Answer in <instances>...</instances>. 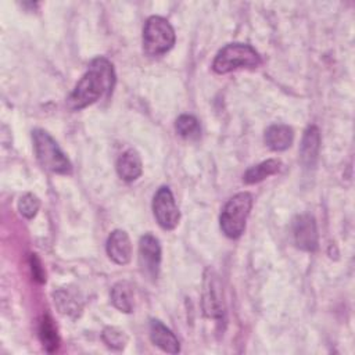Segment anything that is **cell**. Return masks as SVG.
<instances>
[{
	"label": "cell",
	"instance_id": "1",
	"mask_svg": "<svg viewBox=\"0 0 355 355\" xmlns=\"http://www.w3.org/2000/svg\"><path fill=\"white\" fill-rule=\"evenodd\" d=\"M115 72L105 57H96L67 98L71 111L82 110L112 92Z\"/></svg>",
	"mask_w": 355,
	"mask_h": 355
},
{
	"label": "cell",
	"instance_id": "2",
	"mask_svg": "<svg viewBox=\"0 0 355 355\" xmlns=\"http://www.w3.org/2000/svg\"><path fill=\"white\" fill-rule=\"evenodd\" d=\"M32 139L36 158L44 169L61 175L71 173L72 165L68 157L49 132L37 128L32 132Z\"/></svg>",
	"mask_w": 355,
	"mask_h": 355
},
{
	"label": "cell",
	"instance_id": "3",
	"mask_svg": "<svg viewBox=\"0 0 355 355\" xmlns=\"http://www.w3.org/2000/svg\"><path fill=\"white\" fill-rule=\"evenodd\" d=\"M261 64L258 51L245 43H229L222 47L212 64L216 73H227L239 68H255Z\"/></svg>",
	"mask_w": 355,
	"mask_h": 355
},
{
	"label": "cell",
	"instance_id": "4",
	"mask_svg": "<svg viewBox=\"0 0 355 355\" xmlns=\"http://www.w3.org/2000/svg\"><path fill=\"white\" fill-rule=\"evenodd\" d=\"M252 207V197L247 191L237 193L223 207L220 212V229L230 237L237 239L245 229V222Z\"/></svg>",
	"mask_w": 355,
	"mask_h": 355
},
{
	"label": "cell",
	"instance_id": "5",
	"mask_svg": "<svg viewBox=\"0 0 355 355\" xmlns=\"http://www.w3.org/2000/svg\"><path fill=\"white\" fill-rule=\"evenodd\" d=\"M172 25L159 15L150 17L143 28V49L148 55H161L175 44Z\"/></svg>",
	"mask_w": 355,
	"mask_h": 355
},
{
	"label": "cell",
	"instance_id": "6",
	"mask_svg": "<svg viewBox=\"0 0 355 355\" xmlns=\"http://www.w3.org/2000/svg\"><path fill=\"white\" fill-rule=\"evenodd\" d=\"M153 211L158 225L165 230H172L178 226L180 214L175 202L173 194L168 186H161L153 198Z\"/></svg>",
	"mask_w": 355,
	"mask_h": 355
},
{
	"label": "cell",
	"instance_id": "7",
	"mask_svg": "<svg viewBox=\"0 0 355 355\" xmlns=\"http://www.w3.org/2000/svg\"><path fill=\"white\" fill-rule=\"evenodd\" d=\"M161 263V245L157 237L146 233L139 241V265L146 276L157 279Z\"/></svg>",
	"mask_w": 355,
	"mask_h": 355
},
{
	"label": "cell",
	"instance_id": "8",
	"mask_svg": "<svg viewBox=\"0 0 355 355\" xmlns=\"http://www.w3.org/2000/svg\"><path fill=\"white\" fill-rule=\"evenodd\" d=\"M293 237L298 248L315 251L318 248V229L315 218L309 214H301L293 220Z\"/></svg>",
	"mask_w": 355,
	"mask_h": 355
},
{
	"label": "cell",
	"instance_id": "9",
	"mask_svg": "<svg viewBox=\"0 0 355 355\" xmlns=\"http://www.w3.org/2000/svg\"><path fill=\"white\" fill-rule=\"evenodd\" d=\"M202 306L207 316L220 320L223 319V301L220 294V286L214 276L212 272H207L204 282V295H202Z\"/></svg>",
	"mask_w": 355,
	"mask_h": 355
},
{
	"label": "cell",
	"instance_id": "10",
	"mask_svg": "<svg viewBox=\"0 0 355 355\" xmlns=\"http://www.w3.org/2000/svg\"><path fill=\"white\" fill-rule=\"evenodd\" d=\"M107 254L118 265H125L132 258V244L125 230L116 229L107 239Z\"/></svg>",
	"mask_w": 355,
	"mask_h": 355
},
{
	"label": "cell",
	"instance_id": "11",
	"mask_svg": "<svg viewBox=\"0 0 355 355\" xmlns=\"http://www.w3.org/2000/svg\"><path fill=\"white\" fill-rule=\"evenodd\" d=\"M148 329L153 344L159 347L162 351L169 354H178L180 351V343L178 337L161 320L151 319Z\"/></svg>",
	"mask_w": 355,
	"mask_h": 355
},
{
	"label": "cell",
	"instance_id": "12",
	"mask_svg": "<svg viewBox=\"0 0 355 355\" xmlns=\"http://www.w3.org/2000/svg\"><path fill=\"white\" fill-rule=\"evenodd\" d=\"M319 148H320L319 129L315 125H311L305 129L301 144H300V158L306 168H312L316 164Z\"/></svg>",
	"mask_w": 355,
	"mask_h": 355
},
{
	"label": "cell",
	"instance_id": "13",
	"mask_svg": "<svg viewBox=\"0 0 355 355\" xmlns=\"http://www.w3.org/2000/svg\"><path fill=\"white\" fill-rule=\"evenodd\" d=\"M116 172L125 182L136 180L143 172V164L139 153L133 148L122 153L116 161Z\"/></svg>",
	"mask_w": 355,
	"mask_h": 355
},
{
	"label": "cell",
	"instance_id": "14",
	"mask_svg": "<svg viewBox=\"0 0 355 355\" xmlns=\"http://www.w3.org/2000/svg\"><path fill=\"white\" fill-rule=\"evenodd\" d=\"M294 140V132L288 125L275 123L265 132V143L273 151L287 150Z\"/></svg>",
	"mask_w": 355,
	"mask_h": 355
},
{
	"label": "cell",
	"instance_id": "15",
	"mask_svg": "<svg viewBox=\"0 0 355 355\" xmlns=\"http://www.w3.org/2000/svg\"><path fill=\"white\" fill-rule=\"evenodd\" d=\"M280 168H282L280 159H276V158L266 159V161H262L258 165H254V166L248 168L245 171L243 179H244L245 183L254 184V183H258V182L277 173L280 171Z\"/></svg>",
	"mask_w": 355,
	"mask_h": 355
},
{
	"label": "cell",
	"instance_id": "16",
	"mask_svg": "<svg viewBox=\"0 0 355 355\" xmlns=\"http://www.w3.org/2000/svg\"><path fill=\"white\" fill-rule=\"evenodd\" d=\"M111 301L116 309L129 313L133 309V291L132 286L122 280L114 284L111 288Z\"/></svg>",
	"mask_w": 355,
	"mask_h": 355
},
{
	"label": "cell",
	"instance_id": "17",
	"mask_svg": "<svg viewBox=\"0 0 355 355\" xmlns=\"http://www.w3.org/2000/svg\"><path fill=\"white\" fill-rule=\"evenodd\" d=\"M39 337L43 343V347L46 348L47 352H54L58 347V334H57V329L53 323V319L49 315H44L40 320L39 324Z\"/></svg>",
	"mask_w": 355,
	"mask_h": 355
},
{
	"label": "cell",
	"instance_id": "18",
	"mask_svg": "<svg viewBox=\"0 0 355 355\" xmlns=\"http://www.w3.org/2000/svg\"><path fill=\"white\" fill-rule=\"evenodd\" d=\"M175 129L179 133V136L189 139V140H196L201 135V128H200L198 119L196 116L187 115V114H183L176 119Z\"/></svg>",
	"mask_w": 355,
	"mask_h": 355
},
{
	"label": "cell",
	"instance_id": "19",
	"mask_svg": "<svg viewBox=\"0 0 355 355\" xmlns=\"http://www.w3.org/2000/svg\"><path fill=\"white\" fill-rule=\"evenodd\" d=\"M39 208H40V201H39V198H37L35 194H32V193L24 194V196L19 198V201H18V209H19V212H21L26 219H32V218L37 214Z\"/></svg>",
	"mask_w": 355,
	"mask_h": 355
},
{
	"label": "cell",
	"instance_id": "20",
	"mask_svg": "<svg viewBox=\"0 0 355 355\" xmlns=\"http://www.w3.org/2000/svg\"><path fill=\"white\" fill-rule=\"evenodd\" d=\"M103 340L110 348H114V349H121L126 344V337H125L123 331L118 330L116 327L104 329Z\"/></svg>",
	"mask_w": 355,
	"mask_h": 355
},
{
	"label": "cell",
	"instance_id": "21",
	"mask_svg": "<svg viewBox=\"0 0 355 355\" xmlns=\"http://www.w3.org/2000/svg\"><path fill=\"white\" fill-rule=\"evenodd\" d=\"M31 269H32V273H33L35 279L39 283H44L46 282V273H44V270L42 268V263H40L39 258L35 254L31 255Z\"/></svg>",
	"mask_w": 355,
	"mask_h": 355
}]
</instances>
